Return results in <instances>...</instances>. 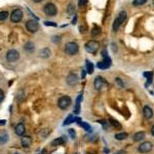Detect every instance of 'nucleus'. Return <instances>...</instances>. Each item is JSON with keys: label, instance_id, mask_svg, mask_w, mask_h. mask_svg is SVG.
Segmentation results:
<instances>
[{"label": "nucleus", "instance_id": "f257e3e1", "mask_svg": "<svg viewBox=\"0 0 154 154\" xmlns=\"http://www.w3.org/2000/svg\"><path fill=\"white\" fill-rule=\"evenodd\" d=\"M126 16H128V14H126V11H124V10H121V11L118 14V16H116V19L114 20V23H113V31L114 32H116V31L119 29V27L122 25V23L125 21L126 19Z\"/></svg>", "mask_w": 154, "mask_h": 154}, {"label": "nucleus", "instance_id": "f03ea898", "mask_svg": "<svg viewBox=\"0 0 154 154\" xmlns=\"http://www.w3.org/2000/svg\"><path fill=\"white\" fill-rule=\"evenodd\" d=\"M72 105V99L69 96H63L58 100V107L62 110H66Z\"/></svg>", "mask_w": 154, "mask_h": 154}, {"label": "nucleus", "instance_id": "7ed1b4c3", "mask_svg": "<svg viewBox=\"0 0 154 154\" xmlns=\"http://www.w3.org/2000/svg\"><path fill=\"white\" fill-rule=\"evenodd\" d=\"M64 51H65L66 55L68 56H74L76 55L77 53H78L79 51V46L78 44H77L76 42H67L65 45V48H64Z\"/></svg>", "mask_w": 154, "mask_h": 154}, {"label": "nucleus", "instance_id": "20e7f679", "mask_svg": "<svg viewBox=\"0 0 154 154\" xmlns=\"http://www.w3.org/2000/svg\"><path fill=\"white\" fill-rule=\"evenodd\" d=\"M43 11H44V14H46L47 16H55L56 14H58V8L53 3L48 2V3L45 4L44 7H43Z\"/></svg>", "mask_w": 154, "mask_h": 154}, {"label": "nucleus", "instance_id": "39448f33", "mask_svg": "<svg viewBox=\"0 0 154 154\" xmlns=\"http://www.w3.org/2000/svg\"><path fill=\"white\" fill-rule=\"evenodd\" d=\"M23 16H24V12H23L22 9L20 8H16V9H14L10 14V21L12 23H20L21 21L23 20Z\"/></svg>", "mask_w": 154, "mask_h": 154}, {"label": "nucleus", "instance_id": "423d86ee", "mask_svg": "<svg viewBox=\"0 0 154 154\" xmlns=\"http://www.w3.org/2000/svg\"><path fill=\"white\" fill-rule=\"evenodd\" d=\"M99 42L96 40H89L88 42H86V44H85V51H87V53H96L98 51V49H99Z\"/></svg>", "mask_w": 154, "mask_h": 154}, {"label": "nucleus", "instance_id": "0eeeda50", "mask_svg": "<svg viewBox=\"0 0 154 154\" xmlns=\"http://www.w3.org/2000/svg\"><path fill=\"white\" fill-rule=\"evenodd\" d=\"M26 29L30 33H36L39 30V24L36 20H28L26 22Z\"/></svg>", "mask_w": 154, "mask_h": 154}, {"label": "nucleus", "instance_id": "6e6552de", "mask_svg": "<svg viewBox=\"0 0 154 154\" xmlns=\"http://www.w3.org/2000/svg\"><path fill=\"white\" fill-rule=\"evenodd\" d=\"M19 59H20V53L16 49H9L6 53V60L8 62H10V63L16 62Z\"/></svg>", "mask_w": 154, "mask_h": 154}, {"label": "nucleus", "instance_id": "1a4fd4ad", "mask_svg": "<svg viewBox=\"0 0 154 154\" xmlns=\"http://www.w3.org/2000/svg\"><path fill=\"white\" fill-rule=\"evenodd\" d=\"M93 86H95V88L97 89V91H101L102 88L108 86V83H107V81L103 78V77L98 76V77H96V79H95Z\"/></svg>", "mask_w": 154, "mask_h": 154}, {"label": "nucleus", "instance_id": "9d476101", "mask_svg": "<svg viewBox=\"0 0 154 154\" xmlns=\"http://www.w3.org/2000/svg\"><path fill=\"white\" fill-rule=\"evenodd\" d=\"M153 149V144L149 141H146V142H143L142 144H140V146L138 147V151L140 153H148L150 152Z\"/></svg>", "mask_w": 154, "mask_h": 154}, {"label": "nucleus", "instance_id": "9b49d317", "mask_svg": "<svg viewBox=\"0 0 154 154\" xmlns=\"http://www.w3.org/2000/svg\"><path fill=\"white\" fill-rule=\"evenodd\" d=\"M103 55L105 59H104L102 62H99L97 66H98V68H100V69H107V68H109L110 65H111V60L108 58L107 55H105L104 51H103Z\"/></svg>", "mask_w": 154, "mask_h": 154}, {"label": "nucleus", "instance_id": "f8f14e48", "mask_svg": "<svg viewBox=\"0 0 154 154\" xmlns=\"http://www.w3.org/2000/svg\"><path fill=\"white\" fill-rule=\"evenodd\" d=\"M78 81H79L78 76L74 73L69 74V75L67 76V78H66V82H67V84L70 85V86H74V85H76L77 83H78Z\"/></svg>", "mask_w": 154, "mask_h": 154}, {"label": "nucleus", "instance_id": "ddd939ff", "mask_svg": "<svg viewBox=\"0 0 154 154\" xmlns=\"http://www.w3.org/2000/svg\"><path fill=\"white\" fill-rule=\"evenodd\" d=\"M32 138L30 136H23L22 140H21V144L24 148H28L32 145Z\"/></svg>", "mask_w": 154, "mask_h": 154}, {"label": "nucleus", "instance_id": "4468645a", "mask_svg": "<svg viewBox=\"0 0 154 154\" xmlns=\"http://www.w3.org/2000/svg\"><path fill=\"white\" fill-rule=\"evenodd\" d=\"M14 132L18 136L23 137L26 133V128H25L24 123H18L16 125V128H14Z\"/></svg>", "mask_w": 154, "mask_h": 154}, {"label": "nucleus", "instance_id": "2eb2a0df", "mask_svg": "<svg viewBox=\"0 0 154 154\" xmlns=\"http://www.w3.org/2000/svg\"><path fill=\"white\" fill-rule=\"evenodd\" d=\"M8 139H9L8 133L4 130H0V145H4L5 143H7Z\"/></svg>", "mask_w": 154, "mask_h": 154}, {"label": "nucleus", "instance_id": "dca6fc26", "mask_svg": "<svg viewBox=\"0 0 154 154\" xmlns=\"http://www.w3.org/2000/svg\"><path fill=\"white\" fill-rule=\"evenodd\" d=\"M143 114H144V117L146 118V119H150L153 116V110L151 109L149 106H145V107L143 108Z\"/></svg>", "mask_w": 154, "mask_h": 154}, {"label": "nucleus", "instance_id": "f3484780", "mask_svg": "<svg viewBox=\"0 0 154 154\" xmlns=\"http://www.w3.org/2000/svg\"><path fill=\"white\" fill-rule=\"evenodd\" d=\"M51 55V51L48 47H44L39 51V57L42 58V59H48Z\"/></svg>", "mask_w": 154, "mask_h": 154}, {"label": "nucleus", "instance_id": "a211bd4d", "mask_svg": "<svg viewBox=\"0 0 154 154\" xmlns=\"http://www.w3.org/2000/svg\"><path fill=\"white\" fill-rule=\"evenodd\" d=\"M134 141L135 142H140V141H143L145 139V133L144 132H138L134 135Z\"/></svg>", "mask_w": 154, "mask_h": 154}, {"label": "nucleus", "instance_id": "6ab92c4d", "mask_svg": "<svg viewBox=\"0 0 154 154\" xmlns=\"http://www.w3.org/2000/svg\"><path fill=\"white\" fill-rule=\"evenodd\" d=\"M24 49L26 51H28V53H32V51H34L35 49V45L33 42H31V41H29V42L25 43L24 45Z\"/></svg>", "mask_w": 154, "mask_h": 154}, {"label": "nucleus", "instance_id": "aec40b11", "mask_svg": "<svg viewBox=\"0 0 154 154\" xmlns=\"http://www.w3.org/2000/svg\"><path fill=\"white\" fill-rule=\"evenodd\" d=\"M65 144V140L64 138H58V139H55V140L51 142V146L53 147H57V146H61V145Z\"/></svg>", "mask_w": 154, "mask_h": 154}, {"label": "nucleus", "instance_id": "412c9836", "mask_svg": "<svg viewBox=\"0 0 154 154\" xmlns=\"http://www.w3.org/2000/svg\"><path fill=\"white\" fill-rule=\"evenodd\" d=\"M128 133H119V134H116L115 135V139L118 141H122V140H125V139H128Z\"/></svg>", "mask_w": 154, "mask_h": 154}, {"label": "nucleus", "instance_id": "4be33fe9", "mask_svg": "<svg viewBox=\"0 0 154 154\" xmlns=\"http://www.w3.org/2000/svg\"><path fill=\"white\" fill-rule=\"evenodd\" d=\"M109 122L111 123V125L112 126H114L115 128H121V124L119 123V122L117 121V120H115V119H113V118H110V120H109Z\"/></svg>", "mask_w": 154, "mask_h": 154}, {"label": "nucleus", "instance_id": "5701e85b", "mask_svg": "<svg viewBox=\"0 0 154 154\" xmlns=\"http://www.w3.org/2000/svg\"><path fill=\"white\" fill-rule=\"evenodd\" d=\"M144 76L147 77V80H148V81H147V84H146V85H149L151 82H152L153 72H148V73H147V72H145V73H144Z\"/></svg>", "mask_w": 154, "mask_h": 154}, {"label": "nucleus", "instance_id": "b1692460", "mask_svg": "<svg viewBox=\"0 0 154 154\" xmlns=\"http://www.w3.org/2000/svg\"><path fill=\"white\" fill-rule=\"evenodd\" d=\"M86 68H87V73L88 74H91L93 72V65L91 62L86 61Z\"/></svg>", "mask_w": 154, "mask_h": 154}, {"label": "nucleus", "instance_id": "393cba45", "mask_svg": "<svg viewBox=\"0 0 154 154\" xmlns=\"http://www.w3.org/2000/svg\"><path fill=\"white\" fill-rule=\"evenodd\" d=\"M8 11H6V10H2V11H0V21H5L6 19L8 18Z\"/></svg>", "mask_w": 154, "mask_h": 154}, {"label": "nucleus", "instance_id": "a878e982", "mask_svg": "<svg viewBox=\"0 0 154 154\" xmlns=\"http://www.w3.org/2000/svg\"><path fill=\"white\" fill-rule=\"evenodd\" d=\"M100 33H101V29L97 26L93 27V29L91 30V35H93V36H97V35H99Z\"/></svg>", "mask_w": 154, "mask_h": 154}, {"label": "nucleus", "instance_id": "bb28decb", "mask_svg": "<svg viewBox=\"0 0 154 154\" xmlns=\"http://www.w3.org/2000/svg\"><path fill=\"white\" fill-rule=\"evenodd\" d=\"M80 125L83 128V130H85L86 132H91V125H89L88 123H86V122H80Z\"/></svg>", "mask_w": 154, "mask_h": 154}, {"label": "nucleus", "instance_id": "cd10ccee", "mask_svg": "<svg viewBox=\"0 0 154 154\" xmlns=\"http://www.w3.org/2000/svg\"><path fill=\"white\" fill-rule=\"evenodd\" d=\"M147 2V0H134V2H133V4H134V6H141L143 5V4H145Z\"/></svg>", "mask_w": 154, "mask_h": 154}, {"label": "nucleus", "instance_id": "c85d7f7f", "mask_svg": "<svg viewBox=\"0 0 154 154\" xmlns=\"http://www.w3.org/2000/svg\"><path fill=\"white\" fill-rule=\"evenodd\" d=\"M67 10H68V12H69L70 14H73L74 10H75V5H74L73 3H70L69 6H68V9H67Z\"/></svg>", "mask_w": 154, "mask_h": 154}, {"label": "nucleus", "instance_id": "c756f323", "mask_svg": "<svg viewBox=\"0 0 154 154\" xmlns=\"http://www.w3.org/2000/svg\"><path fill=\"white\" fill-rule=\"evenodd\" d=\"M74 119H75V118H74L73 116H72V115H69V116H68L67 119L65 120V123H64V124H69V123H71L72 121H74Z\"/></svg>", "mask_w": 154, "mask_h": 154}, {"label": "nucleus", "instance_id": "7c9ffc66", "mask_svg": "<svg viewBox=\"0 0 154 154\" xmlns=\"http://www.w3.org/2000/svg\"><path fill=\"white\" fill-rule=\"evenodd\" d=\"M87 1H88V0H79V1H78V5L80 6V7H82V6H85V5H86V3H87Z\"/></svg>", "mask_w": 154, "mask_h": 154}, {"label": "nucleus", "instance_id": "2f4dec72", "mask_svg": "<svg viewBox=\"0 0 154 154\" xmlns=\"http://www.w3.org/2000/svg\"><path fill=\"white\" fill-rule=\"evenodd\" d=\"M68 133H69V135H70V136H71V138H72V139H75L76 134H75V132H74V130H72V128H70V130H68Z\"/></svg>", "mask_w": 154, "mask_h": 154}, {"label": "nucleus", "instance_id": "473e14b6", "mask_svg": "<svg viewBox=\"0 0 154 154\" xmlns=\"http://www.w3.org/2000/svg\"><path fill=\"white\" fill-rule=\"evenodd\" d=\"M60 41H61V37L60 36H53V42H55V43H59Z\"/></svg>", "mask_w": 154, "mask_h": 154}, {"label": "nucleus", "instance_id": "72a5a7b5", "mask_svg": "<svg viewBox=\"0 0 154 154\" xmlns=\"http://www.w3.org/2000/svg\"><path fill=\"white\" fill-rule=\"evenodd\" d=\"M4 97H5V95H4L3 91H2V89H0V103H1V102L4 100Z\"/></svg>", "mask_w": 154, "mask_h": 154}, {"label": "nucleus", "instance_id": "f704fd0d", "mask_svg": "<svg viewBox=\"0 0 154 154\" xmlns=\"http://www.w3.org/2000/svg\"><path fill=\"white\" fill-rule=\"evenodd\" d=\"M115 81L118 83V84L120 85V87H123V82H122V81H121V79H120V78H116V79H115Z\"/></svg>", "mask_w": 154, "mask_h": 154}, {"label": "nucleus", "instance_id": "c9c22d12", "mask_svg": "<svg viewBox=\"0 0 154 154\" xmlns=\"http://www.w3.org/2000/svg\"><path fill=\"white\" fill-rule=\"evenodd\" d=\"M151 134H152V136H154V125L152 126V128H151Z\"/></svg>", "mask_w": 154, "mask_h": 154}, {"label": "nucleus", "instance_id": "e433bc0d", "mask_svg": "<svg viewBox=\"0 0 154 154\" xmlns=\"http://www.w3.org/2000/svg\"><path fill=\"white\" fill-rule=\"evenodd\" d=\"M32 1H34L35 3H39V2H41L42 0H32Z\"/></svg>", "mask_w": 154, "mask_h": 154}, {"label": "nucleus", "instance_id": "4c0bfd02", "mask_svg": "<svg viewBox=\"0 0 154 154\" xmlns=\"http://www.w3.org/2000/svg\"><path fill=\"white\" fill-rule=\"evenodd\" d=\"M115 154H124V151H118V152Z\"/></svg>", "mask_w": 154, "mask_h": 154}, {"label": "nucleus", "instance_id": "58836bf2", "mask_svg": "<svg viewBox=\"0 0 154 154\" xmlns=\"http://www.w3.org/2000/svg\"><path fill=\"white\" fill-rule=\"evenodd\" d=\"M153 5H154V2H153Z\"/></svg>", "mask_w": 154, "mask_h": 154}]
</instances>
